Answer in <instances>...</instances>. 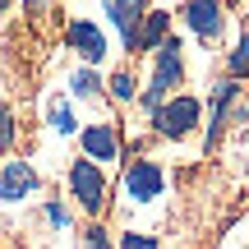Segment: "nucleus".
Returning <instances> with one entry per match:
<instances>
[{
    "label": "nucleus",
    "mask_w": 249,
    "mask_h": 249,
    "mask_svg": "<svg viewBox=\"0 0 249 249\" xmlns=\"http://www.w3.org/2000/svg\"><path fill=\"white\" fill-rule=\"evenodd\" d=\"M185 23L208 42V37L222 33V5H217V0H189L185 5Z\"/></svg>",
    "instance_id": "nucleus-8"
},
{
    "label": "nucleus",
    "mask_w": 249,
    "mask_h": 249,
    "mask_svg": "<svg viewBox=\"0 0 249 249\" xmlns=\"http://www.w3.org/2000/svg\"><path fill=\"white\" fill-rule=\"evenodd\" d=\"M37 185H42V180H37V171L28 166V161H5V166H0V198H5V203L28 198Z\"/></svg>",
    "instance_id": "nucleus-7"
},
{
    "label": "nucleus",
    "mask_w": 249,
    "mask_h": 249,
    "mask_svg": "<svg viewBox=\"0 0 249 249\" xmlns=\"http://www.w3.org/2000/svg\"><path fill=\"white\" fill-rule=\"evenodd\" d=\"M70 189L83 203V213H102L107 208V180H102L97 161H74L70 166Z\"/></svg>",
    "instance_id": "nucleus-3"
},
{
    "label": "nucleus",
    "mask_w": 249,
    "mask_h": 249,
    "mask_svg": "<svg viewBox=\"0 0 249 249\" xmlns=\"http://www.w3.org/2000/svg\"><path fill=\"white\" fill-rule=\"evenodd\" d=\"M120 249H157V240H152V235H120Z\"/></svg>",
    "instance_id": "nucleus-16"
},
{
    "label": "nucleus",
    "mask_w": 249,
    "mask_h": 249,
    "mask_svg": "<svg viewBox=\"0 0 249 249\" xmlns=\"http://www.w3.org/2000/svg\"><path fill=\"white\" fill-rule=\"evenodd\" d=\"M46 222H51V226H65V222H70V213H65L60 203H46Z\"/></svg>",
    "instance_id": "nucleus-19"
},
{
    "label": "nucleus",
    "mask_w": 249,
    "mask_h": 249,
    "mask_svg": "<svg viewBox=\"0 0 249 249\" xmlns=\"http://www.w3.org/2000/svg\"><path fill=\"white\" fill-rule=\"evenodd\" d=\"M5 9H9V0H0V14H5Z\"/></svg>",
    "instance_id": "nucleus-22"
},
{
    "label": "nucleus",
    "mask_w": 249,
    "mask_h": 249,
    "mask_svg": "<svg viewBox=\"0 0 249 249\" xmlns=\"http://www.w3.org/2000/svg\"><path fill=\"white\" fill-rule=\"evenodd\" d=\"M107 14H111V23L120 28V42H124V51H134V46H139L143 14H148V0H107Z\"/></svg>",
    "instance_id": "nucleus-4"
},
{
    "label": "nucleus",
    "mask_w": 249,
    "mask_h": 249,
    "mask_svg": "<svg viewBox=\"0 0 249 249\" xmlns=\"http://www.w3.org/2000/svg\"><path fill=\"white\" fill-rule=\"evenodd\" d=\"M83 235H88V249H111V240H107L102 226H92V231H83Z\"/></svg>",
    "instance_id": "nucleus-18"
},
{
    "label": "nucleus",
    "mask_w": 249,
    "mask_h": 249,
    "mask_svg": "<svg viewBox=\"0 0 249 249\" xmlns=\"http://www.w3.org/2000/svg\"><path fill=\"white\" fill-rule=\"evenodd\" d=\"M83 152H88L92 161H111L120 152L116 129H111V124H88V129H83Z\"/></svg>",
    "instance_id": "nucleus-10"
},
{
    "label": "nucleus",
    "mask_w": 249,
    "mask_h": 249,
    "mask_svg": "<svg viewBox=\"0 0 249 249\" xmlns=\"http://www.w3.org/2000/svg\"><path fill=\"white\" fill-rule=\"evenodd\" d=\"M65 42H70V46H74V51H79L88 65L107 55V33H102L97 23H88V18H74V23L65 28Z\"/></svg>",
    "instance_id": "nucleus-6"
},
{
    "label": "nucleus",
    "mask_w": 249,
    "mask_h": 249,
    "mask_svg": "<svg viewBox=\"0 0 249 249\" xmlns=\"http://www.w3.org/2000/svg\"><path fill=\"white\" fill-rule=\"evenodd\" d=\"M198 97H166L157 111H152V124H157V134H166V139H185L189 129L198 124Z\"/></svg>",
    "instance_id": "nucleus-2"
},
{
    "label": "nucleus",
    "mask_w": 249,
    "mask_h": 249,
    "mask_svg": "<svg viewBox=\"0 0 249 249\" xmlns=\"http://www.w3.org/2000/svg\"><path fill=\"white\" fill-rule=\"evenodd\" d=\"M180 74H185V65H180V42H176V37H166V42L157 46V70H152V83L143 88V107L157 111L161 102L171 97V88H180Z\"/></svg>",
    "instance_id": "nucleus-1"
},
{
    "label": "nucleus",
    "mask_w": 249,
    "mask_h": 249,
    "mask_svg": "<svg viewBox=\"0 0 249 249\" xmlns=\"http://www.w3.org/2000/svg\"><path fill=\"white\" fill-rule=\"evenodd\" d=\"M161 185H166V176H161L157 161H134V166L124 171V194H129L134 203H148V198H157Z\"/></svg>",
    "instance_id": "nucleus-5"
},
{
    "label": "nucleus",
    "mask_w": 249,
    "mask_h": 249,
    "mask_svg": "<svg viewBox=\"0 0 249 249\" xmlns=\"http://www.w3.org/2000/svg\"><path fill=\"white\" fill-rule=\"evenodd\" d=\"M51 129L74 134V116H70V107H65V102H55V107H51Z\"/></svg>",
    "instance_id": "nucleus-14"
},
{
    "label": "nucleus",
    "mask_w": 249,
    "mask_h": 249,
    "mask_svg": "<svg viewBox=\"0 0 249 249\" xmlns=\"http://www.w3.org/2000/svg\"><path fill=\"white\" fill-rule=\"evenodd\" d=\"M9 143H14V116L0 107V148H9Z\"/></svg>",
    "instance_id": "nucleus-17"
},
{
    "label": "nucleus",
    "mask_w": 249,
    "mask_h": 249,
    "mask_svg": "<svg viewBox=\"0 0 249 249\" xmlns=\"http://www.w3.org/2000/svg\"><path fill=\"white\" fill-rule=\"evenodd\" d=\"M166 23H171V14H161V9H148V14H143L139 46H134V51H157V46L166 42Z\"/></svg>",
    "instance_id": "nucleus-11"
},
{
    "label": "nucleus",
    "mask_w": 249,
    "mask_h": 249,
    "mask_svg": "<svg viewBox=\"0 0 249 249\" xmlns=\"http://www.w3.org/2000/svg\"><path fill=\"white\" fill-rule=\"evenodd\" d=\"M231 79H235V83L249 79V33L235 42V51H231Z\"/></svg>",
    "instance_id": "nucleus-12"
},
{
    "label": "nucleus",
    "mask_w": 249,
    "mask_h": 249,
    "mask_svg": "<svg viewBox=\"0 0 249 249\" xmlns=\"http://www.w3.org/2000/svg\"><path fill=\"white\" fill-rule=\"evenodd\" d=\"M240 97V83L235 79H222L213 88V111H208V143H217V134H222V124H226V116H231V102Z\"/></svg>",
    "instance_id": "nucleus-9"
},
{
    "label": "nucleus",
    "mask_w": 249,
    "mask_h": 249,
    "mask_svg": "<svg viewBox=\"0 0 249 249\" xmlns=\"http://www.w3.org/2000/svg\"><path fill=\"white\" fill-rule=\"evenodd\" d=\"M235 120H240V124H249V102H240V107H235Z\"/></svg>",
    "instance_id": "nucleus-20"
},
{
    "label": "nucleus",
    "mask_w": 249,
    "mask_h": 249,
    "mask_svg": "<svg viewBox=\"0 0 249 249\" xmlns=\"http://www.w3.org/2000/svg\"><path fill=\"white\" fill-rule=\"evenodd\" d=\"M111 97H116V102H129V97H134V79H129L124 70L111 79Z\"/></svg>",
    "instance_id": "nucleus-15"
},
{
    "label": "nucleus",
    "mask_w": 249,
    "mask_h": 249,
    "mask_svg": "<svg viewBox=\"0 0 249 249\" xmlns=\"http://www.w3.org/2000/svg\"><path fill=\"white\" fill-rule=\"evenodd\" d=\"M23 5H28V9H42V0H23Z\"/></svg>",
    "instance_id": "nucleus-21"
},
{
    "label": "nucleus",
    "mask_w": 249,
    "mask_h": 249,
    "mask_svg": "<svg viewBox=\"0 0 249 249\" xmlns=\"http://www.w3.org/2000/svg\"><path fill=\"white\" fill-rule=\"evenodd\" d=\"M70 88L79 92V97H97V88H102V83H97V74H92V70H79V74L70 79Z\"/></svg>",
    "instance_id": "nucleus-13"
}]
</instances>
